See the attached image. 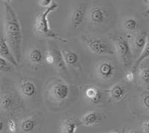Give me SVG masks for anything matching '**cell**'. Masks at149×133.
Here are the masks:
<instances>
[{
	"instance_id": "obj_14",
	"label": "cell",
	"mask_w": 149,
	"mask_h": 133,
	"mask_svg": "<svg viewBox=\"0 0 149 133\" xmlns=\"http://www.w3.org/2000/svg\"><path fill=\"white\" fill-rule=\"evenodd\" d=\"M65 62L67 67L78 69L80 65L79 55L74 50L72 49H63L61 51Z\"/></svg>"
},
{
	"instance_id": "obj_23",
	"label": "cell",
	"mask_w": 149,
	"mask_h": 133,
	"mask_svg": "<svg viewBox=\"0 0 149 133\" xmlns=\"http://www.w3.org/2000/svg\"><path fill=\"white\" fill-rule=\"evenodd\" d=\"M124 27L128 31H134L138 27V21L134 17H127L124 20Z\"/></svg>"
},
{
	"instance_id": "obj_17",
	"label": "cell",
	"mask_w": 149,
	"mask_h": 133,
	"mask_svg": "<svg viewBox=\"0 0 149 133\" xmlns=\"http://www.w3.org/2000/svg\"><path fill=\"white\" fill-rule=\"evenodd\" d=\"M78 123L73 118H68L61 122L60 130L61 133H76Z\"/></svg>"
},
{
	"instance_id": "obj_1",
	"label": "cell",
	"mask_w": 149,
	"mask_h": 133,
	"mask_svg": "<svg viewBox=\"0 0 149 133\" xmlns=\"http://www.w3.org/2000/svg\"><path fill=\"white\" fill-rule=\"evenodd\" d=\"M5 37L8 45L17 62H19L22 54V34L21 25L16 12L8 2L5 3Z\"/></svg>"
},
{
	"instance_id": "obj_20",
	"label": "cell",
	"mask_w": 149,
	"mask_h": 133,
	"mask_svg": "<svg viewBox=\"0 0 149 133\" xmlns=\"http://www.w3.org/2000/svg\"><path fill=\"white\" fill-rule=\"evenodd\" d=\"M37 126V121L34 116H29L21 121L20 128L23 133L32 132Z\"/></svg>"
},
{
	"instance_id": "obj_6",
	"label": "cell",
	"mask_w": 149,
	"mask_h": 133,
	"mask_svg": "<svg viewBox=\"0 0 149 133\" xmlns=\"http://www.w3.org/2000/svg\"><path fill=\"white\" fill-rule=\"evenodd\" d=\"M117 69L113 62L108 60L98 61L95 66V75L97 78L104 81L112 80L116 74Z\"/></svg>"
},
{
	"instance_id": "obj_16",
	"label": "cell",
	"mask_w": 149,
	"mask_h": 133,
	"mask_svg": "<svg viewBox=\"0 0 149 133\" xmlns=\"http://www.w3.org/2000/svg\"><path fill=\"white\" fill-rule=\"evenodd\" d=\"M49 50L51 51L53 57H54V65L53 66L62 72L67 71V66L63 59L61 51L58 50V48H49Z\"/></svg>"
},
{
	"instance_id": "obj_5",
	"label": "cell",
	"mask_w": 149,
	"mask_h": 133,
	"mask_svg": "<svg viewBox=\"0 0 149 133\" xmlns=\"http://www.w3.org/2000/svg\"><path fill=\"white\" fill-rule=\"evenodd\" d=\"M82 40L86 44L90 52L98 55H109L114 54L113 50L110 47L107 42L102 40L99 38L91 36L84 35L81 37Z\"/></svg>"
},
{
	"instance_id": "obj_7",
	"label": "cell",
	"mask_w": 149,
	"mask_h": 133,
	"mask_svg": "<svg viewBox=\"0 0 149 133\" xmlns=\"http://www.w3.org/2000/svg\"><path fill=\"white\" fill-rule=\"evenodd\" d=\"M87 4L84 2L77 4L70 14V24L73 29H78L84 22L86 14Z\"/></svg>"
},
{
	"instance_id": "obj_21",
	"label": "cell",
	"mask_w": 149,
	"mask_h": 133,
	"mask_svg": "<svg viewBox=\"0 0 149 133\" xmlns=\"http://www.w3.org/2000/svg\"><path fill=\"white\" fill-rule=\"evenodd\" d=\"M137 77L141 84L149 89V63L140 65L138 68Z\"/></svg>"
},
{
	"instance_id": "obj_31",
	"label": "cell",
	"mask_w": 149,
	"mask_h": 133,
	"mask_svg": "<svg viewBox=\"0 0 149 133\" xmlns=\"http://www.w3.org/2000/svg\"><path fill=\"white\" fill-rule=\"evenodd\" d=\"M4 129V122L2 120L0 119V132H2Z\"/></svg>"
},
{
	"instance_id": "obj_11",
	"label": "cell",
	"mask_w": 149,
	"mask_h": 133,
	"mask_svg": "<svg viewBox=\"0 0 149 133\" xmlns=\"http://www.w3.org/2000/svg\"><path fill=\"white\" fill-rule=\"evenodd\" d=\"M27 58L31 67L34 69L40 67L43 64V62H45L44 54L39 48L34 47L31 48L28 53Z\"/></svg>"
},
{
	"instance_id": "obj_13",
	"label": "cell",
	"mask_w": 149,
	"mask_h": 133,
	"mask_svg": "<svg viewBox=\"0 0 149 133\" xmlns=\"http://www.w3.org/2000/svg\"><path fill=\"white\" fill-rule=\"evenodd\" d=\"M108 95L113 102H120L125 98L127 95V89L122 83H116L110 88Z\"/></svg>"
},
{
	"instance_id": "obj_30",
	"label": "cell",
	"mask_w": 149,
	"mask_h": 133,
	"mask_svg": "<svg viewBox=\"0 0 149 133\" xmlns=\"http://www.w3.org/2000/svg\"><path fill=\"white\" fill-rule=\"evenodd\" d=\"M144 2L145 4L147 5V10L143 13V15H144L145 17H148V16L149 15V0H148V1H144Z\"/></svg>"
},
{
	"instance_id": "obj_27",
	"label": "cell",
	"mask_w": 149,
	"mask_h": 133,
	"mask_svg": "<svg viewBox=\"0 0 149 133\" xmlns=\"http://www.w3.org/2000/svg\"><path fill=\"white\" fill-rule=\"evenodd\" d=\"M125 79L128 83H132L133 81L134 80V79H135V72L132 71V70L127 71L125 76Z\"/></svg>"
},
{
	"instance_id": "obj_25",
	"label": "cell",
	"mask_w": 149,
	"mask_h": 133,
	"mask_svg": "<svg viewBox=\"0 0 149 133\" xmlns=\"http://www.w3.org/2000/svg\"><path fill=\"white\" fill-rule=\"evenodd\" d=\"M7 126H8V131L10 132V133H15L16 132H17V123H16L15 121H14L13 119H10L8 121Z\"/></svg>"
},
{
	"instance_id": "obj_10",
	"label": "cell",
	"mask_w": 149,
	"mask_h": 133,
	"mask_svg": "<svg viewBox=\"0 0 149 133\" xmlns=\"http://www.w3.org/2000/svg\"><path fill=\"white\" fill-rule=\"evenodd\" d=\"M85 100L91 105L98 104L102 101V93L97 86L88 85L84 88L83 91Z\"/></svg>"
},
{
	"instance_id": "obj_22",
	"label": "cell",
	"mask_w": 149,
	"mask_h": 133,
	"mask_svg": "<svg viewBox=\"0 0 149 133\" xmlns=\"http://www.w3.org/2000/svg\"><path fill=\"white\" fill-rule=\"evenodd\" d=\"M148 57H149V34H148L147 42H146V46H145L144 48L142 49V51H141L138 59L136 60L135 62H134V64L132 68V71H134V72H135V71L137 70L138 68L139 67L141 63H142L145 60L147 59V58Z\"/></svg>"
},
{
	"instance_id": "obj_28",
	"label": "cell",
	"mask_w": 149,
	"mask_h": 133,
	"mask_svg": "<svg viewBox=\"0 0 149 133\" xmlns=\"http://www.w3.org/2000/svg\"><path fill=\"white\" fill-rule=\"evenodd\" d=\"M38 4L40 5L41 7L47 8L52 5L53 2L52 0H40V1H38Z\"/></svg>"
},
{
	"instance_id": "obj_2",
	"label": "cell",
	"mask_w": 149,
	"mask_h": 133,
	"mask_svg": "<svg viewBox=\"0 0 149 133\" xmlns=\"http://www.w3.org/2000/svg\"><path fill=\"white\" fill-rule=\"evenodd\" d=\"M58 4L53 3L50 7L46 8L43 11L37 13L35 22H34V30H35L36 34L39 37H44L46 39H54V40L66 42L67 39L61 37L56 31L52 30L49 25L48 17L52 12L54 11L56 9L58 8Z\"/></svg>"
},
{
	"instance_id": "obj_8",
	"label": "cell",
	"mask_w": 149,
	"mask_h": 133,
	"mask_svg": "<svg viewBox=\"0 0 149 133\" xmlns=\"http://www.w3.org/2000/svg\"><path fill=\"white\" fill-rule=\"evenodd\" d=\"M88 19L91 23L101 25L104 23L108 19V11L102 6H93L88 11Z\"/></svg>"
},
{
	"instance_id": "obj_18",
	"label": "cell",
	"mask_w": 149,
	"mask_h": 133,
	"mask_svg": "<svg viewBox=\"0 0 149 133\" xmlns=\"http://www.w3.org/2000/svg\"><path fill=\"white\" fill-rule=\"evenodd\" d=\"M16 100L11 94H3L0 96V109L4 112L10 111L15 105Z\"/></svg>"
},
{
	"instance_id": "obj_9",
	"label": "cell",
	"mask_w": 149,
	"mask_h": 133,
	"mask_svg": "<svg viewBox=\"0 0 149 133\" xmlns=\"http://www.w3.org/2000/svg\"><path fill=\"white\" fill-rule=\"evenodd\" d=\"M18 89L19 94L26 99H33L37 93V88L35 83L27 78H22L19 83Z\"/></svg>"
},
{
	"instance_id": "obj_4",
	"label": "cell",
	"mask_w": 149,
	"mask_h": 133,
	"mask_svg": "<svg viewBox=\"0 0 149 133\" xmlns=\"http://www.w3.org/2000/svg\"><path fill=\"white\" fill-rule=\"evenodd\" d=\"M111 38L122 64L125 66H130L132 63V49L130 36L119 35L112 37Z\"/></svg>"
},
{
	"instance_id": "obj_29",
	"label": "cell",
	"mask_w": 149,
	"mask_h": 133,
	"mask_svg": "<svg viewBox=\"0 0 149 133\" xmlns=\"http://www.w3.org/2000/svg\"><path fill=\"white\" fill-rule=\"evenodd\" d=\"M142 130L143 133H149V121H145L142 123Z\"/></svg>"
},
{
	"instance_id": "obj_32",
	"label": "cell",
	"mask_w": 149,
	"mask_h": 133,
	"mask_svg": "<svg viewBox=\"0 0 149 133\" xmlns=\"http://www.w3.org/2000/svg\"><path fill=\"white\" fill-rule=\"evenodd\" d=\"M128 133H141L140 132L137 131V130H130Z\"/></svg>"
},
{
	"instance_id": "obj_12",
	"label": "cell",
	"mask_w": 149,
	"mask_h": 133,
	"mask_svg": "<svg viewBox=\"0 0 149 133\" xmlns=\"http://www.w3.org/2000/svg\"><path fill=\"white\" fill-rule=\"evenodd\" d=\"M0 57L7 60L13 66H18V62L16 60L14 54L12 53L9 46L8 45L5 36L1 32H0Z\"/></svg>"
},
{
	"instance_id": "obj_19",
	"label": "cell",
	"mask_w": 149,
	"mask_h": 133,
	"mask_svg": "<svg viewBox=\"0 0 149 133\" xmlns=\"http://www.w3.org/2000/svg\"><path fill=\"white\" fill-rule=\"evenodd\" d=\"M148 34L146 31L140 30L135 34L133 37V46L136 51H142L144 48L147 42Z\"/></svg>"
},
{
	"instance_id": "obj_3",
	"label": "cell",
	"mask_w": 149,
	"mask_h": 133,
	"mask_svg": "<svg viewBox=\"0 0 149 133\" xmlns=\"http://www.w3.org/2000/svg\"><path fill=\"white\" fill-rule=\"evenodd\" d=\"M71 86L62 79H54L48 84L46 95L54 103H62L70 98Z\"/></svg>"
},
{
	"instance_id": "obj_15",
	"label": "cell",
	"mask_w": 149,
	"mask_h": 133,
	"mask_svg": "<svg viewBox=\"0 0 149 133\" xmlns=\"http://www.w3.org/2000/svg\"><path fill=\"white\" fill-rule=\"evenodd\" d=\"M103 115L101 113L95 111H91L85 114L82 117L81 122L86 126H93L102 123Z\"/></svg>"
},
{
	"instance_id": "obj_26",
	"label": "cell",
	"mask_w": 149,
	"mask_h": 133,
	"mask_svg": "<svg viewBox=\"0 0 149 133\" xmlns=\"http://www.w3.org/2000/svg\"><path fill=\"white\" fill-rule=\"evenodd\" d=\"M142 103L145 109L149 111V93H145L142 95Z\"/></svg>"
},
{
	"instance_id": "obj_33",
	"label": "cell",
	"mask_w": 149,
	"mask_h": 133,
	"mask_svg": "<svg viewBox=\"0 0 149 133\" xmlns=\"http://www.w3.org/2000/svg\"><path fill=\"white\" fill-rule=\"evenodd\" d=\"M108 133H119V132L117 131H113V132H108Z\"/></svg>"
},
{
	"instance_id": "obj_24",
	"label": "cell",
	"mask_w": 149,
	"mask_h": 133,
	"mask_svg": "<svg viewBox=\"0 0 149 133\" xmlns=\"http://www.w3.org/2000/svg\"><path fill=\"white\" fill-rule=\"evenodd\" d=\"M14 67L10 62L0 57V72H7L12 71Z\"/></svg>"
}]
</instances>
